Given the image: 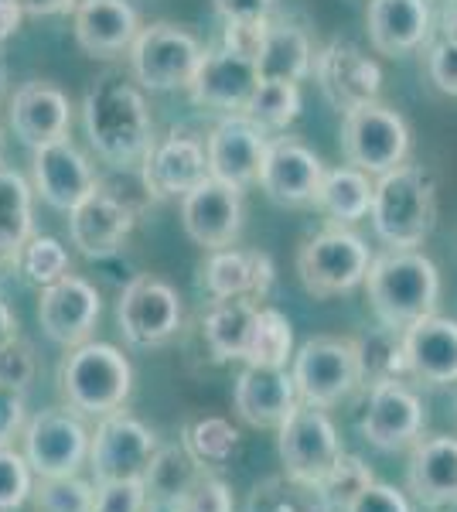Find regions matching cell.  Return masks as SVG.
I'll return each instance as SVG.
<instances>
[{"label": "cell", "mask_w": 457, "mask_h": 512, "mask_svg": "<svg viewBox=\"0 0 457 512\" xmlns=\"http://www.w3.org/2000/svg\"><path fill=\"white\" fill-rule=\"evenodd\" d=\"M89 144L113 168H140L154 147V127L144 96L130 82L106 76L86 93L82 103Z\"/></svg>", "instance_id": "obj_1"}, {"label": "cell", "mask_w": 457, "mask_h": 512, "mask_svg": "<svg viewBox=\"0 0 457 512\" xmlns=\"http://www.w3.org/2000/svg\"><path fill=\"white\" fill-rule=\"evenodd\" d=\"M372 311L386 328L406 332L410 325L430 318L440 301V274L434 260L417 250H389L372 260L365 277Z\"/></svg>", "instance_id": "obj_2"}, {"label": "cell", "mask_w": 457, "mask_h": 512, "mask_svg": "<svg viewBox=\"0 0 457 512\" xmlns=\"http://www.w3.org/2000/svg\"><path fill=\"white\" fill-rule=\"evenodd\" d=\"M369 219L386 246L417 250L437 219V185L430 171L417 168V164H400V168L379 175Z\"/></svg>", "instance_id": "obj_3"}, {"label": "cell", "mask_w": 457, "mask_h": 512, "mask_svg": "<svg viewBox=\"0 0 457 512\" xmlns=\"http://www.w3.org/2000/svg\"><path fill=\"white\" fill-rule=\"evenodd\" d=\"M134 386V369L116 345L86 342L69 349L58 366V390L72 410L89 417H106L120 410Z\"/></svg>", "instance_id": "obj_4"}, {"label": "cell", "mask_w": 457, "mask_h": 512, "mask_svg": "<svg viewBox=\"0 0 457 512\" xmlns=\"http://www.w3.org/2000/svg\"><path fill=\"white\" fill-rule=\"evenodd\" d=\"M297 383L301 403L311 407H335L348 400L362 386V355L355 338L338 335H318L301 345L294 355V369H290Z\"/></svg>", "instance_id": "obj_5"}, {"label": "cell", "mask_w": 457, "mask_h": 512, "mask_svg": "<svg viewBox=\"0 0 457 512\" xmlns=\"http://www.w3.org/2000/svg\"><path fill=\"white\" fill-rule=\"evenodd\" d=\"M205 52L202 41L178 24L157 21L140 28V35L130 45V69L134 79L151 93H171V89H188L195 79Z\"/></svg>", "instance_id": "obj_6"}, {"label": "cell", "mask_w": 457, "mask_h": 512, "mask_svg": "<svg viewBox=\"0 0 457 512\" xmlns=\"http://www.w3.org/2000/svg\"><path fill=\"white\" fill-rule=\"evenodd\" d=\"M372 267V253L355 233L335 226L311 236L297 253V274L307 294L335 297L365 284Z\"/></svg>", "instance_id": "obj_7"}, {"label": "cell", "mask_w": 457, "mask_h": 512, "mask_svg": "<svg viewBox=\"0 0 457 512\" xmlns=\"http://www.w3.org/2000/svg\"><path fill=\"white\" fill-rule=\"evenodd\" d=\"M342 151L352 168L365 175H386L400 168L410 151V127L396 110L376 103L355 106L342 120Z\"/></svg>", "instance_id": "obj_8"}, {"label": "cell", "mask_w": 457, "mask_h": 512, "mask_svg": "<svg viewBox=\"0 0 457 512\" xmlns=\"http://www.w3.org/2000/svg\"><path fill=\"white\" fill-rule=\"evenodd\" d=\"M277 451L284 461V472L304 482H318L324 485V478L331 475V468L342 458V441L338 431L331 424V417L321 407L311 403H297L294 414L277 427Z\"/></svg>", "instance_id": "obj_9"}, {"label": "cell", "mask_w": 457, "mask_h": 512, "mask_svg": "<svg viewBox=\"0 0 457 512\" xmlns=\"http://www.w3.org/2000/svg\"><path fill=\"white\" fill-rule=\"evenodd\" d=\"M157 434L137 417L113 410L99 417L93 448H89V465H93L96 485L123 482V478H144L157 454Z\"/></svg>", "instance_id": "obj_10"}, {"label": "cell", "mask_w": 457, "mask_h": 512, "mask_svg": "<svg viewBox=\"0 0 457 512\" xmlns=\"http://www.w3.org/2000/svg\"><path fill=\"white\" fill-rule=\"evenodd\" d=\"M116 321L130 345L154 349L181 328V297L168 280L154 274H137L123 287L120 304H116Z\"/></svg>", "instance_id": "obj_11"}, {"label": "cell", "mask_w": 457, "mask_h": 512, "mask_svg": "<svg viewBox=\"0 0 457 512\" xmlns=\"http://www.w3.org/2000/svg\"><path fill=\"white\" fill-rule=\"evenodd\" d=\"M93 434L72 410H41L24 427V458L38 478L76 475L89 458Z\"/></svg>", "instance_id": "obj_12"}, {"label": "cell", "mask_w": 457, "mask_h": 512, "mask_svg": "<svg viewBox=\"0 0 457 512\" xmlns=\"http://www.w3.org/2000/svg\"><path fill=\"white\" fill-rule=\"evenodd\" d=\"M243 188L219 178H205L198 188L181 198V226L191 243L205 250H226L243 229Z\"/></svg>", "instance_id": "obj_13"}, {"label": "cell", "mask_w": 457, "mask_h": 512, "mask_svg": "<svg viewBox=\"0 0 457 512\" xmlns=\"http://www.w3.org/2000/svg\"><path fill=\"white\" fill-rule=\"evenodd\" d=\"M359 431L376 451H403L413 448L423 434V403L406 383L372 386L365 400Z\"/></svg>", "instance_id": "obj_14"}, {"label": "cell", "mask_w": 457, "mask_h": 512, "mask_svg": "<svg viewBox=\"0 0 457 512\" xmlns=\"http://www.w3.org/2000/svg\"><path fill=\"white\" fill-rule=\"evenodd\" d=\"M314 76L324 99L335 110H355V106L376 103L382 89V72L379 65L362 52L352 41H331L314 59Z\"/></svg>", "instance_id": "obj_15"}, {"label": "cell", "mask_w": 457, "mask_h": 512, "mask_svg": "<svg viewBox=\"0 0 457 512\" xmlns=\"http://www.w3.org/2000/svg\"><path fill=\"white\" fill-rule=\"evenodd\" d=\"M99 311H103L99 291L86 277L76 274H65L52 287H45L38 301L41 328L62 349H76V345L89 342V335H93L99 321Z\"/></svg>", "instance_id": "obj_16"}, {"label": "cell", "mask_w": 457, "mask_h": 512, "mask_svg": "<svg viewBox=\"0 0 457 512\" xmlns=\"http://www.w3.org/2000/svg\"><path fill=\"white\" fill-rule=\"evenodd\" d=\"M324 181V164L307 144L294 137L270 140L267 158H263L260 188L270 202L301 209V205L318 202V188Z\"/></svg>", "instance_id": "obj_17"}, {"label": "cell", "mask_w": 457, "mask_h": 512, "mask_svg": "<svg viewBox=\"0 0 457 512\" xmlns=\"http://www.w3.org/2000/svg\"><path fill=\"white\" fill-rule=\"evenodd\" d=\"M140 178H144V188L151 198H185L191 188L212 178L209 151L198 137L174 130L168 140L147 151L144 164H140Z\"/></svg>", "instance_id": "obj_18"}, {"label": "cell", "mask_w": 457, "mask_h": 512, "mask_svg": "<svg viewBox=\"0 0 457 512\" xmlns=\"http://www.w3.org/2000/svg\"><path fill=\"white\" fill-rule=\"evenodd\" d=\"M270 137L260 123H253L246 113L226 117L209 134V171L212 178L226 181V185L246 188L260 181L263 158H267Z\"/></svg>", "instance_id": "obj_19"}, {"label": "cell", "mask_w": 457, "mask_h": 512, "mask_svg": "<svg viewBox=\"0 0 457 512\" xmlns=\"http://www.w3.org/2000/svg\"><path fill=\"white\" fill-rule=\"evenodd\" d=\"M260 86V69H256V59L249 55H239L232 48H215V52H205L202 65H198L195 79H191L188 93L191 103L205 106V110H246L249 96Z\"/></svg>", "instance_id": "obj_20"}, {"label": "cell", "mask_w": 457, "mask_h": 512, "mask_svg": "<svg viewBox=\"0 0 457 512\" xmlns=\"http://www.w3.org/2000/svg\"><path fill=\"white\" fill-rule=\"evenodd\" d=\"M31 178H35V192L41 195V202L58 212H72L99 188L89 161L82 158V151L69 137L38 147Z\"/></svg>", "instance_id": "obj_21"}, {"label": "cell", "mask_w": 457, "mask_h": 512, "mask_svg": "<svg viewBox=\"0 0 457 512\" xmlns=\"http://www.w3.org/2000/svg\"><path fill=\"white\" fill-rule=\"evenodd\" d=\"M134 219L137 212L123 198H116L106 188H96L86 202H79L69 212L72 246H79V253L89 256V260H106V256L120 253V246L127 243Z\"/></svg>", "instance_id": "obj_22"}, {"label": "cell", "mask_w": 457, "mask_h": 512, "mask_svg": "<svg viewBox=\"0 0 457 512\" xmlns=\"http://www.w3.org/2000/svg\"><path fill=\"white\" fill-rule=\"evenodd\" d=\"M236 414L246 420L256 431H273L294 414V407L301 403L297 396V383L287 369L273 366H246L236 379Z\"/></svg>", "instance_id": "obj_23"}, {"label": "cell", "mask_w": 457, "mask_h": 512, "mask_svg": "<svg viewBox=\"0 0 457 512\" xmlns=\"http://www.w3.org/2000/svg\"><path fill=\"white\" fill-rule=\"evenodd\" d=\"M76 41L93 59H113L120 52H130L134 38L140 35L137 11L127 0H79L72 11Z\"/></svg>", "instance_id": "obj_24"}, {"label": "cell", "mask_w": 457, "mask_h": 512, "mask_svg": "<svg viewBox=\"0 0 457 512\" xmlns=\"http://www.w3.org/2000/svg\"><path fill=\"white\" fill-rule=\"evenodd\" d=\"M11 127L31 151L69 134V96L52 82H24L11 99Z\"/></svg>", "instance_id": "obj_25"}, {"label": "cell", "mask_w": 457, "mask_h": 512, "mask_svg": "<svg viewBox=\"0 0 457 512\" xmlns=\"http://www.w3.org/2000/svg\"><path fill=\"white\" fill-rule=\"evenodd\" d=\"M410 376L423 386L457 383V321L430 315L406 328Z\"/></svg>", "instance_id": "obj_26"}, {"label": "cell", "mask_w": 457, "mask_h": 512, "mask_svg": "<svg viewBox=\"0 0 457 512\" xmlns=\"http://www.w3.org/2000/svg\"><path fill=\"white\" fill-rule=\"evenodd\" d=\"M406 489L427 509L457 506V437H427L413 444Z\"/></svg>", "instance_id": "obj_27"}, {"label": "cell", "mask_w": 457, "mask_h": 512, "mask_svg": "<svg viewBox=\"0 0 457 512\" xmlns=\"http://www.w3.org/2000/svg\"><path fill=\"white\" fill-rule=\"evenodd\" d=\"M365 24L372 48L396 59L430 38V7L427 0H369Z\"/></svg>", "instance_id": "obj_28"}, {"label": "cell", "mask_w": 457, "mask_h": 512, "mask_svg": "<svg viewBox=\"0 0 457 512\" xmlns=\"http://www.w3.org/2000/svg\"><path fill=\"white\" fill-rule=\"evenodd\" d=\"M202 284L212 301L226 297H263L273 284V263L260 250H212L202 267Z\"/></svg>", "instance_id": "obj_29"}, {"label": "cell", "mask_w": 457, "mask_h": 512, "mask_svg": "<svg viewBox=\"0 0 457 512\" xmlns=\"http://www.w3.org/2000/svg\"><path fill=\"white\" fill-rule=\"evenodd\" d=\"M256 315H260V304H256L253 297H226V301L212 304L209 315H205V342H209L215 359L246 362Z\"/></svg>", "instance_id": "obj_30"}, {"label": "cell", "mask_w": 457, "mask_h": 512, "mask_svg": "<svg viewBox=\"0 0 457 512\" xmlns=\"http://www.w3.org/2000/svg\"><path fill=\"white\" fill-rule=\"evenodd\" d=\"M209 468L198 465L191 458V451L185 444H161L144 475V485H147V499L151 502H161V506H178L188 499V492L198 485Z\"/></svg>", "instance_id": "obj_31"}, {"label": "cell", "mask_w": 457, "mask_h": 512, "mask_svg": "<svg viewBox=\"0 0 457 512\" xmlns=\"http://www.w3.org/2000/svg\"><path fill=\"white\" fill-rule=\"evenodd\" d=\"M246 512H335V502L318 482L294 475H270L253 485Z\"/></svg>", "instance_id": "obj_32"}, {"label": "cell", "mask_w": 457, "mask_h": 512, "mask_svg": "<svg viewBox=\"0 0 457 512\" xmlns=\"http://www.w3.org/2000/svg\"><path fill=\"white\" fill-rule=\"evenodd\" d=\"M256 69H260V79L301 82L311 72V41L294 24H270Z\"/></svg>", "instance_id": "obj_33"}, {"label": "cell", "mask_w": 457, "mask_h": 512, "mask_svg": "<svg viewBox=\"0 0 457 512\" xmlns=\"http://www.w3.org/2000/svg\"><path fill=\"white\" fill-rule=\"evenodd\" d=\"M372 195H376V185L369 181V175L348 164V168L324 171L314 205L321 212H328L335 222H359L372 212Z\"/></svg>", "instance_id": "obj_34"}, {"label": "cell", "mask_w": 457, "mask_h": 512, "mask_svg": "<svg viewBox=\"0 0 457 512\" xmlns=\"http://www.w3.org/2000/svg\"><path fill=\"white\" fill-rule=\"evenodd\" d=\"M362 355V386H382V383H403L410 376V359H406V335L396 328L382 325L379 332L359 338Z\"/></svg>", "instance_id": "obj_35"}, {"label": "cell", "mask_w": 457, "mask_h": 512, "mask_svg": "<svg viewBox=\"0 0 457 512\" xmlns=\"http://www.w3.org/2000/svg\"><path fill=\"white\" fill-rule=\"evenodd\" d=\"M31 239V188L14 168L0 164V256L18 260Z\"/></svg>", "instance_id": "obj_36"}, {"label": "cell", "mask_w": 457, "mask_h": 512, "mask_svg": "<svg viewBox=\"0 0 457 512\" xmlns=\"http://www.w3.org/2000/svg\"><path fill=\"white\" fill-rule=\"evenodd\" d=\"M239 431L229 424L226 417H202V420H191L181 434V444L191 451V458L198 465H205L209 472H219L226 468L232 458L239 454Z\"/></svg>", "instance_id": "obj_37"}, {"label": "cell", "mask_w": 457, "mask_h": 512, "mask_svg": "<svg viewBox=\"0 0 457 512\" xmlns=\"http://www.w3.org/2000/svg\"><path fill=\"white\" fill-rule=\"evenodd\" d=\"M243 113L253 123H260L267 134L270 130H284L297 120V113H301V89H297V82L260 79V86L249 96Z\"/></svg>", "instance_id": "obj_38"}, {"label": "cell", "mask_w": 457, "mask_h": 512, "mask_svg": "<svg viewBox=\"0 0 457 512\" xmlns=\"http://www.w3.org/2000/svg\"><path fill=\"white\" fill-rule=\"evenodd\" d=\"M290 355H294V325H290V318L277 308H260L253 342H249L246 352V366L284 369Z\"/></svg>", "instance_id": "obj_39"}, {"label": "cell", "mask_w": 457, "mask_h": 512, "mask_svg": "<svg viewBox=\"0 0 457 512\" xmlns=\"http://www.w3.org/2000/svg\"><path fill=\"white\" fill-rule=\"evenodd\" d=\"M31 499H35L38 512H93L96 489L89 482H82L79 475L41 478Z\"/></svg>", "instance_id": "obj_40"}, {"label": "cell", "mask_w": 457, "mask_h": 512, "mask_svg": "<svg viewBox=\"0 0 457 512\" xmlns=\"http://www.w3.org/2000/svg\"><path fill=\"white\" fill-rule=\"evenodd\" d=\"M18 263H21L24 277L38 287H52L55 280H62L69 274V253H65V246L58 243L55 236H31L28 243H24Z\"/></svg>", "instance_id": "obj_41"}, {"label": "cell", "mask_w": 457, "mask_h": 512, "mask_svg": "<svg viewBox=\"0 0 457 512\" xmlns=\"http://www.w3.org/2000/svg\"><path fill=\"white\" fill-rule=\"evenodd\" d=\"M35 492V468L28 465L24 451L0 448V512H14Z\"/></svg>", "instance_id": "obj_42"}, {"label": "cell", "mask_w": 457, "mask_h": 512, "mask_svg": "<svg viewBox=\"0 0 457 512\" xmlns=\"http://www.w3.org/2000/svg\"><path fill=\"white\" fill-rule=\"evenodd\" d=\"M372 482H376V478H372V468L365 465L359 454L342 451L338 465L331 468V475H328V478H324V492L331 495V502H335V506H342V509H345L348 502H352L362 489H369Z\"/></svg>", "instance_id": "obj_43"}, {"label": "cell", "mask_w": 457, "mask_h": 512, "mask_svg": "<svg viewBox=\"0 0 457 512\" xmlns=\"http://www.w3.org/2000/svg\"><path fill=\"white\" fill-rule=\"evenodd\" d=\"M151 499H147L144 478H123V482L96 485V506L93 512H147Z\"/></svg>", "instance_id": "obj_44"}, {"label": "cell", "mask_w": 457, "mask_h": 512, "mask_svg": "<svg viewBox=\"0 0 457 512\" xmlns=\"http://www.w3.org/2000/svg\"><path fill=\"white\" fill-rule=\"evenodd\" d=\"M31 379H35V349L24 338H14L11 345L0 349V383L28 390Z\"/></svg>", "instance_id": "obj_45"}, {"label": "cell", "mask_w": 457, "mask_h": 512, "mask_svg": "<svg viewBox=\"0 0 457 512\" xmlns=\"http://www.w3.org/2000/svg\"><path fill=\"white\" fill-rule=\"evenodd\" d=\"M181 512H232V492L215 472H205L181 502Z\"/></svg>", "instance_id": "obj_46"}, {"label": "cell", "mask_w": 457, "mask_h": 512, "mask_svg": "<svg viewBox=\"0 0 457 512\" xmlns=\"http://www.w3.org/2000/svg\"><path fill=\"white\" fill-rule=\"evenodd\" d=\"M342 512H410V502L400 489L393 485L372 482L369 489H362Z\"/></svg>", "instance_id": "obj_47"}, {"label": "cell", "mask_w": 457, "mask_h": 512, "mask_svg": "<svg viewBox=\"0 0 457 512\" xmlns=\"http://www.w3.org/2000/svg\"><path fill=\"white\" fill-rule=\"evenodd\" d=\"M427 72L440 93L457 96V41L440 38L427 55Z\"/></svg>", "instance_id": "obj_48"}, {"label": "cell", "mask_w": 457, "mask_h": 512, "mask_svg": "<svg viewBox=\"0 0 457 512\" xmlns=\"http://www.w3.org/2000/svg\"><path fill=\"white\" fill-rule=\"evenodd\" d=\"M24 427V390L0 383V448H11Z\"/></svg>", "instance_id": "obj_49"}, {"label": "cell", "mask_w": 457, "mask_h": 512, "mask_svg": "<svg viewBox=\"0 0 457 512\" xmlns=\"http://www.w3.org/2000/svg\"><path fill=\"white\" fill-rule=\"evenodd\" d=\"M267 28H270V18L267 21H229L226 24V41H222V45L232 48V52H239V55H249V59H260Z\"/></svg>", "instance_id": "obj_50"}, {"label": "cell", "mask_w": 457, "mask_h": 512, "mask_svg": "<svg viewBox=\"0 0 457 512\" xmlns=\"http://www.w3.org/2000/svg\"><path fill=\"white\" fill-rule=\"evenodd\" d=\"M222 21H267L273 0H212Z\"/></svg>", "instance_id": "obj_51"}, {"label": "cell", "mask_w": 457, "mask_h": 512, "mask_svg": "<svg viewBox=\"0 0 457 512\" xmlns=\"http://www.w3.org/2000/svg\"><path fill=\"white\" fill-rule=\"evenodd\" d=\"M79 0H18V7L28 18H52V14L76 11Z\"/></svg>", "instance_id": "obj_52"}, {"label": "cell", "mask_w": 457, "mask_h": 512, "mask_svg": "<svg viewBox=\"0 0 457 512\" xmlns=\"http://www.w3.org/2000/svg\"><path fill=\"white\" fill-rule=\"evenodd\" d=\"M21 18L24 11L18 7V0H0V41H7L21 28Z\"/></svg>", "instance_id": "obj_53"}, {"label": "cell", "mask_w": 457, "mask_h": 512, "mask_svg": "<svg viewBox=\"0 0 457 512\" xmlns=\"http://www.w3.org/2000/svg\"><path fill=\"white\" fill-rule=\"evenodd\" d=\"M14 338H21L18 335V318H14V311L7 308V301L0 297V349H4V345H11Z\"/></svg>", "instance_id": "obj_54"}, {"label": "cell", "mask_w": 457, "mask_h": 512, "mask_svg": "<svg viewBox=\"0 0 457 512\" xmlns=\"http://www.w3.org/2000/svg\"><path fill=\"white\" fill-rule=\"evenodd\" d=\"M440 28H444L447 41H457V0H447L444 14H440Z\"/></svg>", "instance_id": "obj_55"}, {"label": "cell", "mask_w": 457, "mask_h": 512, "mask_svg": "<svg viewBox=\"0 0 457 512\" xmlns=\"http://www.w3.org/2000/svg\"><path fill=\"white\" fill-rule=\"evenodd\" d=\"M147 512H181L178 506H161V502H151V506H147Z\"/></svg>", "instance_id": "obj_56"}, {"label": "cell", "mask_w": 457, "mask_h": 512, "mask_svg": "<svg viewBox=\"0 0 457 512\" xmlns=\"http://www.w3.org/2000/svg\"><path fill=\"white\" fill-rule=\"evenodd\" d=\"M0 86H4V69H0Z\"/></svg>", "instance_id": "obj_57"}, {"label": "cell", "mask_w": 457, "mask_h": 512, "mask_svg": "<svg viewBox=\"0 0 457 512\" xmlns=\"http://www.w3.org/2000/svg\"><path fill=\"white\" fill-rule=\"evenodd\" d=\"M454 407H457V393H454Z\"/></svg>", "instance_id": "obj_58"}]
</instances>
